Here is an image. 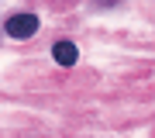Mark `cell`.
I'll use <instances>...</instances> for the list:
<instances>
[{"mask_svg":"<svg viewBox=\"0 0 155 138\" xmlns=\"http://www.w3.org/2000/svg\"><path fill=\"white\" fill-rule=\"evenodd\" d=\"M35 31H38V17L35 14H14V17H7V35H11V38H31Z\"/></svg>","mask_w":155,"mask_h":138,"instance_id":"6da1fadb","label":"cell"},{"mask_svg":"<svg viewBox=\"0 0 155 138\" xmlns=\"http://www.w3.org/2000/svg\"><path fill=\"white\" fill-rule=\"evenodd\" d=\"M52 59H55L59 66H76V59H79L76 42H55L52 45Z\"/></svg>","mask_w":155,"mask_h":138,"instance_id":"7a4b0ae2","label":"cell"}]
</instances>
